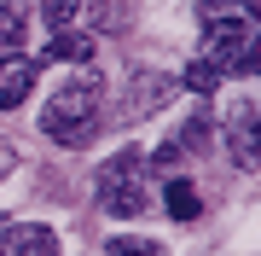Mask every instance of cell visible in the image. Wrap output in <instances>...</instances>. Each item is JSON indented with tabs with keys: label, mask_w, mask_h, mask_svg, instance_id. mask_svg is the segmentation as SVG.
<instances>
[{
	"label": "cell",
	"mask_w": 261,
	"mask_h": 256,
	"mask_svg": "<svg viewBox=\"0 0 261 256\" xmlns=\"http://www.w3.org/2000/svg\"><path fill=\"white\" fill-rule=\"evenodd\" d=\"M47 58H58V64H87L93 58V35H82V29H58Z\"/></svg>",
	"instance_id": "ba28073f"
},
{
	"label": "cell",
	"mask_w": 261,
	"mask_h": 256,
	"mask_svg": "<svg viewBox=\"0 0 261 256\" xmlns=\"http://www.w3.org/2000/svg\"><path fill=\"white\" fill-rule=\"evenodd\" d=\"M75 6H82V0H41V18L53 24V35H58V29H70V24H75Z\"/></svg>",
	"instance_id": "5bb4252c"
},
{
	"label": "cell",
	"mask_w": 261,
	"mask_h": 256,
	"mask_svg": "<svg viewBox=\"0 0 261 256\" xmlns=\"http://www.w3.org/2000/svg\"><path fill=\"white\" fill-rule=\"evenodd\" d=\"M12 169H18V146H6V140H0V180H6Z\"/></svg>",
	"instance_id": "9a60e30c"
},
{
	"label": "cell",
	"mask_w": 261,
	"mask_h": 256,
	"mask_svg": "<svg viewBox=\"0 0 261 256\" xmlns=\"http://www.w3.org/2000/svg\"><path fill=\"white\" fill-rule=\"evenodd\" d=\"M232 157H238V169H255V105H244L232 123Z\"/></svg>",
	"instance_id": "9c48e42d"
},
{
	"label": "cell",
	"mask_w": 261,
	"mask_h": 256,
	"mask_svg": "<svg viewBox=\"0 0 261 256\" xmlns=\"http://www.w3.org/2000/svg\"><path fill=\"white\" fill-rule=\"evenodd\" d=\"M99 105H105V82L93 76V70H82V76H70V82L47 99V111H41V134H47V140H64V146L87 140L93 123H99Z\"/></svg>",
	"instance_id": "6da1fadb"
},
{
	"label": "cell",
	"mask_w": 261,
	"mask_h": 256,
	"mask_svg": "<svg viewBox=\"0 0 261 256\" xmlns=\"http://www.w3.org/2000/svg\"><path fill=\"white\" fill-rule=\"evenodd\" d=\"M99 210L105 216H145L151 210V169H145V152L122 146L116 157H105L99 169Z\"/></svg>",
	"instance_id": "7a4b0ae2"
},
{
	"label": "cell",
	"mask_w": 261,
	"mask_h": 256,
	"mask_svg": "<svg viewBox=\"0 0 261 256\" xmlns=\"http://www.w3.org/2000/svg\"><path fill=\"white\" fill-rule=\"evenodd\" d=\"M203 24H221V18H255V0H203L197 6Z\"/></svg>",
	"instance_id": "8fae6325"
},
{
	"label": "cell",
	"mask_w": 261,
	"mask_h": 256,
	"mask_svg": "<svg viewBox=\"0 0 261 256\" xmlns=\"http://www.w3.org/2000/svg\"><path fill=\"white\" fill-rule=\"evenodd\" d=\"M209 35H203V53L197 58H209L215 70H232V76H250V70L261 64V35H255V18H221V24H203Z\"/></svg>",
	"instance_id": "3957f363"
},
{
	"label": "cell",
	"mask_w": 261,
	"mask_h": 256,
	"mask_svg": "<svg viewBox=\"0 0 261 256\" xmlns=\"http://www.w3.org/2000/svg\"><path fill=\"white\" fill-rule=\"evenodd\" d=\"M174 94V82L157 76V70H140V76L128 82V105H122V123H140V117H151L157 105Z\"/></svg>",
	"instance_id": "8992f818"
},
{
	"label": "cell",
	"mask_w": 261,
	"mask_h": 256,
	"mask_svg": "<svg viewBox=\"0 0 261 256\" xmlns=\"http://www.w3.org/2000/svg\"><path fill=\"white\" fill-rule=\"evenodd\" d=\"M35 76H41V58H23V53L0 58V111H18L35 94Z\"/></svg>",
	"instance_id": "5b68a950"
},
{
	"label": "cell",
	"mask_w": 261,
	"mask_h": 256,
	"mask_svg": "<svg viewBox=\"0 0 261 256\" xmlns=\"http://www.w3.org/2000/svg\"><path fill=\"white\" fill-rule=\"evenodd\" d=\"M186 87H192V94H203V99H209L215 87H221V70H215L209 58H197V64L186 70Z\"/></svg>",
	"instance_id": "4fadbf2b"
},
{
	"label": "cell",
	"mask_w": 261,
	"mask_h": 256,
	"mask_svg": "<svg viewBox=\"0 0 261 256\" xmlns=\"http://www.w3.org/2000/svg\"><path fill=\"white\" fill-rule=\"evenodd\" d=\"M168 216H174V221H192L197 216V210H203V204H197V187H192V180H168Z\"/></svg>",
	"instance_id": "30bf717a"
},
{
	"label": "cell",
	"mask_w": 261,
	"mask_h": 256,
	"mask_svg": "<svg viewBox=\"0 0 261 256\" xmlns=\"http://www.w3.org/2000/svg\"><path fill=\"white\" fill-rule=\"evenodd\" d=\"M29 35V0H0V58L18 53Z\"/></svg>",
	"instance_id": "52a82bcc"
},
{
	"label": "cell",
	"mask_w": 261,
	"mask_h": 256,
	"mask_svg": "<svg viewBox=\"0 0 261 256\" xmlns=\"http://www.w3.org/2000/svg\"><path fill=\"white\" fill-rule=\"evenodd\" d=\"M0 256H58V233L41 221H0Z\"/></svg>",
	"instance_id": "277c9868"
},
{
	"label": "cell",
	"mask_w": 261,
	"mask_h": 256,
	"mask_svg": "<svg viewBox=\"0 0 261 256\" xmlns=\"http://www.w3.org/2000/svg\"><path fill=\"white\" fill-rule=\"evenodd\" d=\"M105 250H111V256H168V250L157 245V239H140V233H116Z\"/></svg>",
	"instance_id": "7c38bea8"
}]
</instances>
